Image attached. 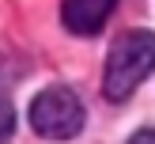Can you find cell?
Returning a JSON list of instances; mask_svg holds the SVG:
<instances>
[{
    "label": "cell",
    "mask_w": 155,
    "mask_h": 144,
    "mask_svg": "<svg viewBox=\"0 0 155 144\" xmlns=\"http://www.w3.org/2000/svg\"><path fill=\"white\" fill-rule=\"evenodd\" d=\"M151 72H155V34L129 30L110 45L106 72H102V95L110 102H125Z\"/></svg>",
    "instance_id": "1"
},
{
    "label": "cell",
    "mask_w": 155,
    "mask_h": 144,
    "mask_svg": "<svg viewBox=\"0 0 155 144\" xmlns=\"http://www.w3.org/2000/svg\"><path fill=\"white\" fill-rule=\"evenodd\" d=\"M83 102L68 87H45L30 102V129L45 140H72L83 129Z\"/></svg>",
    "instance_id": "2"
},
{
    "label": "cell",
    "mask_w": 155,
    "mask_h": 144,
    "mask_svg": "<svg viewBox=\"0 0 155 144\" xmlns=\"http://www.w3.org/2000/svg\"><path fill=\"white\" fill-rule=\"evenodd\" d=\"M117 0H64L61 4V19L72 34H98L102 23L110 19Z\"/></svg>",
    "instance_id": "3"
},
{
    "label": "cell",
    "mask_w": 155,
    "mask_h": 144,
    "mask_svg": "<svg viewBox=\"0 0 155 144\" xmlns=\"http://www.w3.org/2000/svg\"><path fill=\"white\" fill-rule=\"evenodd\" d=\"M12 133H15V110H12V102L0 99V144L12 140Z\"/></svg>",
    "instance_id": "4"
},
{
    "label": "cell",
    "mask_w": 155,
    "mask_h": 144,
    "mask_svg": "<svg viewBox=\"0 0 155 144\" xmlns=\"http://www.w3.org/2000/svg\"><path fill=\"white\" fill-rule=\"evenodd\" d=\"M129 144H155V129H140V133H133Z\"/></svg>",
    "instance_id": "5"
}]
</instances>
